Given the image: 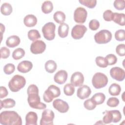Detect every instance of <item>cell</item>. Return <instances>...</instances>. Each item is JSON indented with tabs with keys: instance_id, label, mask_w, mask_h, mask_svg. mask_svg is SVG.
Wrapping results in <instances>:
<instances>
[{
	"instance_id": "cell-45",
	"label": "cell",
	"mask_w": 125,
	"mask_h": 125,
	"mask_svg": "<svg viewBox=\"0 0 125 125\" xmlns=\"http://www.w3.org/2000/svg\"><path fill=\"white\" fill-rule=\"evenodd\" d=\"M0 58L2 59H6L9 57L10 51V50L6 47H2L0 49Z\"/></svg>"
},
{
	"instance_id": "cell-11",
	"label": "cell",
	"mask_w": 125,
	"mask_h": 125,
	"mask_svg": "<svg viewBox=\"0 0 125 125\" xmlns=\"http://www.w3.org/2000/svg\"><path fill=\"white\" fill-rule=\"evenodd\" d=\"M46 44L42 40H37L33 42L30 46V51L34 54L42 53L46 49Z\"/></svg>"
},
{
	"instance_id": "cell-22",
	"label": "cell",
	"mask_w": 125,
	"mask_h": 125,
	"mask_svg": "<svg viewBox=\"0 0 125 125\" xmlns=\"http://www.w3.org/2000/svg\"><path fill=\"white\" fill-rule=\"evenodd\" d=\"M69 31V26L65 23H62L58 27L59 36L62 38H65L67 36Z\"/></svg>"
},
{
	"instance_id": "cell-33",
	"label": "cell",
	"mask_w": 125,
	"mask_h": 125,
	"mask_svg": "<svg viewBox=\"0 0 125 125\" xmlns=\"http://www.w3.org/2000/svg\"><path fill=\"white\" fill-rule=\"evenodd\" d=\"M95 62L97 65L100 67L105 68L107 66L108 64L105 58L102 56H98L95 59Z\"/></svg>"
},
{
	"instance_id": "cell-9",
	"label": "cell",
	"mask_w": 125,
	"mask_h": 125,
	"mask_svg": "<svg viewBox=\"0 0 125 125\" xmlns=\"http://www.w3.org/2000/svg\"><path fill=\"white\" fill-rule=\"evenodd\" d=\"M87 15L86 9L82 7L77 8L74 12V20L78 23H83L85 22Z\"/></svg>"
},
{
	"instance_id": "cell-47",
	"label": "cell",
	"mask_w": 125,
	"mask_h": 125,
	"mask_svg": "<svg viewBox=\"0 0 125 125\" xmlns=\"http://www.w3.org/2000/svg\"><path fill=\"white\" fill-rule=\"evenodd\" d=\"M8 94V90L4 86H1L0 87V98L2 99L6 97Z\"/></svg>"
},
{
	"instance_id": "cell-12",
	"label": "cell",
	"mask_w": 125,
	"mask_h": 125,
	"mask_svg": "<svg viewBox=\"0 0 125 125\" xmlns=\"http://www.w3.org/2000/svg\"><path fill=\"white\" fill-rule=\"evenodd\" d=\"M110 75L113 79L119 82L124 80L125 77V70L119 67H114L111 68Z\"/></svg>"
},
{
	"instance_id": "cell-27",
	"label": "cell",
	"mask_w": 125,
	"mask_h": 125,
	"mask_svg": "<svg viewBox=\"0 0 125 125\" xmlns=\"http://www.w3.org/2000/svg\"><path fill=\"white\" fill-rule=\"evenodd\" d=\"M42 11L44 14H49L51 13L53 9V3L51 1H45L42 5Z\"/></svg>"
},
{
	"instance_id": "cell-8",
	"label": "cell",
	"mask_w": 125,
	"mask_h": 125,
	"mask_svg": "<svg viewBox=\"0 0 125 125\" xmlns=\"http://www.w3.org/2000/svg\"><path fill=\"white\" fill-rule=\"evenodd\" d=\"M55 117L54 112L49 109H45L42 113V118L40 120V125H51L53 124Z\"/></svg>"
},
{
	"instance_id": "cell-29",
	"label": "cell",
	"mask_w": 125,
	"mask_h": 125,
	"mask_svg": "<svg viewBox=\"0 0 125 125\" xmlns=\"http://www.w3.org/2000/svg\"><path fill=\"white\" fill-rule=\"evenodd\" d=\"M12 7L11 5L7 2L2 3L0 7V12L4 16H8L12 12Z\"/></svg>"
},
{
	"instance_id": "cell-13",
	"label": "cell",
	"mask_w": 125,
	"mask_h": 125,
	"mask_svg": "<svg viewBox=\"0 0 125 125\" xmlns=\"http://www.w3.org/2000/svg\"><path fill=\"white\" fill-rule=\"evenodd\" d=\"M53 106L55 109L61 113H65L69 108L67 103L60 99H56L53 101Z\"/></svg>"
},
{
	"instance_id": "cell-38",
	"label": "cell",
	"mask_w": 125,
	"mask_h": 125,
	"mask_svg": "<svg viewBox=\"0 0 125 125\" xmlns=\"http://www.w3.org/2000/svg\"><path fill=\"white\" fill-rule=\"evenodd\" d=\"M105 59L106 60L108 65H112L115 64L117 62V58L116 56L112 54H109L106 56Z\"/></svg>"
},
{
	"instance_id": "cell-35",
	"label": "cell",
	"mask_w": 125,
	"mask_h": 125,
	"mask_svg": "<svg viewBox=\"0 0 125 125\" xmlns=\"http://www.w3.org/2000/svg\"><path fill=\"white\" fill-rule=\"evenodd\" d=\"M110 111L112 116V122L116 123L120 121L122 119V115L120 111L118 110H113Z\"/></svg>"
},
{
	"instance_id": "cell-1",
	"label": "cell",
	"mask_w": 125,
	"mask_h": 125,
	"mask_svg": "<svg viewBox=\"0 0 125 125\" xmlns=\"http://www.w3.org/2000/svg\"><path fill=\"white\" fill-rule=\"evenodd\" d=\"M28 94L27 102L29 106L34 109H44L46 107V105L41 102L40 97L39 95V89L35 84H30L27 88Z\"/></svg>"
},
{
	"instance_id": "cell-10",
	"label": "cell",
	"mask_w": 125,
	"mask_h": 125,
	"mask_svg": "<svg viewBox=\"0 0 125 125\" xmlns=\"http://www.w3.org/2000/svg\"><path fill=\"white\" fill-rule=\"evenodd\" d=\"M87 31V28L82 24L75 25L71 30V36L75 40H79L82 38Z\"/></svg>"
},
{
	"instance_id": "cell-6",
	"label": "cell",
	"mask_w": 125,
	"mask_h": 125,
	"mask_svg": "<svg viewBox=\"0 0 125 125\" xmlns=\"http://www.w3.org/2000/svg\"><path fill=\"white\" fill-rule=\"evenodd\" d=\"M112 39V34L108 30L99 31L94 35V40L98 44H105L109 42Z\"/></svg>"
},
{
	"instance_id": "cell-34",
	"label": "cell",
	"mask_w": 125,
	"mask_h": 125,
	"mask_svg": "<svg viewBox=\"0 0 125 125\" xmlns=\"http://www.w3.org/2000/svg\"><path fill=\"white\" fill-rule=\"evenodd\" d=\"M79 2L82 5H83L89 8H94L97 4L96 0H79Z\"/></svg>"
},
{
	"instance_id": "cell-42",
	"label": "cell",
	"mask_w": 125,
	"mask_h": 125,
	"mask_svg": "<svg viewBox=\"0 0 125 125\" xmlns=\"http://www.w3.org/2000/svg\"><path fill=\"white\" fill-rule=\"evenodd\" d=\"M114 7L118 10H123L125 7V1L124 0H115L113 3Z\"/></svg>"
},
{
	"instance_id": "cell-18",
	"label": "cell",
	"mask_w": 125,
	"mask_h": 125,
	"mask_svg": "<svg viewBox=\"0 0 125 125\" xmlns=\"http://www.w3.org/2000/svg\"><path fill=\"white\" fill-rule=\"evenodd\" d=\"M38 121V115L33 111L29 112L25 116L26 125H37Z\"/></svg>"
},
{
	"instance_id": "cell-40",
	"label": "cell",
	"mask_w": 125,
	"mask_h": 125,
	"mask_svg": "<svg viewBox=\"0 0 125 125\" xmlns=\"http://www.w3.org/2000/svg\"><path fill=\"white\" fill-rule=\"evenodd\" d=\"M103 122L104 124H110L112 122V116L110 110H106L105 111V114L103 117Z\"/></svg>"
},
{
	"instance_id": "cell-14",
	"label": "cell",
	"mask_w": 125,
	"mask_h": 125,
	"mask_svg": "<svg viewBox=\"0 0 125 125\" xmlns=\"http://www.w3.org/2000/svg\"><path fill=\"white\" fill-rule=\"evenodd\" d=\"M71 83L75 87L82 86L84 82V76L80 72H75L71 76Z\"/></svg>"
},
{
	"instance_id": "cell-20",
	"label": "cell",
	"mask_w": 125,
	"mask_h": 125,
	"mask_svg": "<svg viewBox=\"0 0 125 125\" xmlns=\"http://www.w3.org/2000/svg\"><path fill=\"white\" fill-rule=\"evenodd\" d=\"M24 25L28 27H33L37 23V19L35 16L32 14L26 15L23 20Z\"/></svg>"
},
{
	"instance_id": "cell-5",
	"label": "cell",
	"mask_w": 125,
	"mask_h": 125,
	"mask_svg": "<svg viewBox=\"0 0 125 125\" xmlns=\"http://www.w3.org/2000/svg\"><path fill=\"white\" fill-rule=\"evenodd\" d=\"M108 83L107 77L104 73L97 72L93 76L92 83L96 89H100L105 86Z\"/></svg>"
},
{
	"instance_id": "cell-48",
	"label": "cell",
	"mask_w": 125,
	"mask_h": 125,
	"mask_svg": "<svg viewBox=\"0 0 125 125\" xmlns=\"http://www.w3.org/2000/svg\"><path fill=\"white\" fill-rule=\"evenodd\" d=\"M0 31H1V35L2 36V34L5 31V26L2 23H0Z\"/></svg>"
},
{
	"instance_id": "cell-25",
	"label": "cell",
	"mask_w": 125,
	"mask_h": 125,
	"mask_svg": "<svg viewBox=\"0 0 125 125\" xmlns=\"http://www.w3.org/2000/svg\"><path fill=\"white\" fill-rule=\"evenodd\" d=\"M0 109L3 107L5 108H9L13 107L16 104V102L14 100L11 98L5 99L2 101H0Z\"/></svg>"
},
{
	"instance_id": "cell-2",
	"label": "cell",
	"mask_w": 125,
	"mask_h": 125,
	"mask_svg": "<svg viewBox=\"0 0 125 125\" xmlns=\"http://www.w3.org/2000/svg\"><path fill=\"white\" fill-rule=\"evenodd\" d=\"M0 123L3 125H21L22 120L15 111H4L0 114Z\"/></svg>"
},
{
	"instance_id": "cell-37",
	"label": "cell",
	"mask_w": 125,
	"mask_h": 125,
	"mask_svg": "<svg viewBox=\"0 0 125 125\" xmlns=\"http://www.w3.org/2000/svg\"><path fill=\"white\" fill-rule=\"evenodd\" d=\"M84 107L88 110H93L96 107V104L94 103L92 100L90 98L89 99L86 100L83 103Z\"/></svg>"
},
{
	"instance_id": "cell-26",
	"label": "cell",
	"mask_w": 125,
	"mask_h": 125,
	"mask_svg": "<svg viewBox=\"0 0 125 125\" xmlns=\"http://www.w3.org/2000/svg\"><path fill=\"white\" fill-rule=\"evenodd\" d=\"M121 91L120 85L116 83H113L110 85L108 88V92L112 96H118Z\"/></svg>"
},
{
	"instance_id": "cell-39",
	"label": "cell",
	"mask_w": 125,
	"mask_h": 125,
	"mask_svg": "<svg viewBox=\"0 0 125 125\" xmlns=\"http://www.w3.org/2000/svg\"><path fill=\"white\" fill-rule=\"evenodd\" d=\"M15 70V66L13 63H7L3 67V71L5 74L10 75L13 73Z\"/></svg>"
},
{
	"instance_id": "cell-28",
	"label": "cell",
	"mask_w": 125,
	"mask_h": 125,
	"mask_svg": "<svg viewBox=\"0 0 125 125\" xmlns=\"http://www.w3.org/2000/svg\"><path fill=\"white\" fill-rule=\"evenodd\" d=\"M65 14L61 11H56L53 15V19L54 21L58 23L62 24L64 23L65 20Z\"/></svg>"
},
{
	"instance_id": "cell-7",
	"label": "cell",
	"mask_w": 125,
	"mask_h": 125,
	"mask_svg": "<svg viewBox=\"0 0 125 125\" xmlns=\"http://www.w3.org/2000/svg\"><path fill=\"white\" fill-rule=\"evenodd\" d=\"M56 25L52 22L45 23L42 27V33L44 38L48 41L54 40L55 37Z\"/></svg>"
},
{
	"instance_id": "cell-19",
	"label": "cell",
	"mask_w": 125,
	"mask_h": 125,
	"mask_svg": "<svg viewBox=\"0 0 125 125\" xmlns=\"http://www.w3.org/2000/svg\"><path fill=\"white\" fill-rule=\"evenodd\" d=\"M20 38L16 35H12L9 37L6 41V45L8 47L14 48L17 46L20 43Z\"/></svg>"
},
{
	"instance_id": "cell-16",
	"label": "cell",
	"mask_w": 125,
	"mask_h": 125,
	"mask_svg": "<svg viewBox=\"0 0 125 125\" xmlns=\"http://www.w3.org/2000/svg\"><path fill=\"white\" fill-rule=\"evenodd\" d=\"M67 72L64 70H60L58 71L54 76V80L55 83L59 84H62L65 83L67 79Z\"/></svg>"
},
{
	"instance_id": "cell-44",
	"label": "cell",
	"mask_w": 125,
	"mask_h": 125,
	"mask_svg": "<svg viewBox=\"0 0 125 125\" xmlns=\"http://www.w3.org/2000/svg\"><path fill=\"white\" fill-rule=\"evenodd\" d=\"M116 52L120 56H125V44H120L116 48Z\"/></svg>"
},
{
	"instance_id": "cell-31",
	"label": "cell",
	"mask_w": 125,
	"mask_h": 125,
	"mask_svg": "<svg viewBox=\"0 0 125 125\" xmlns=\"http://www.w3.org/2000/svg\"><path fill=\"white\" fill-rule=\"evenodd\" d=\"M25 55V51L21 48H18L12 53V57L14 60H18L21 59Z\"/></svg>"
},
{
	"instance_id": "cell-41",
	"label": "cell",
	"mask_w": 125,
	"mask_h": 125,
	"mask_svg": "<svg viewBox=\"0 0 125 125\" xmlns=\"http://www.w3.org/2000/svg\"><path fill=\"white\" fill-rule=\"evenodd\" d=\"M106 104L110 107H115L117 106L119 104V100L117 98L110 97L108 99Z\"/></svg>"
},
{
	"instance_id": "cell-23",
	"label": "cell",
	"mask_w": 125,
	"mask_h": 125,
	"mask_svg": "<svg viewBox=\"0 0 125 125\" xmlns=\"http://www.w3.org/2000/svg\"><path fill=\"white\" fill-rule=\"evenodd\" d=\"M96 105L103 104L105 99V96L103 93L99 92L95 93L91 98Z\"/></svg>"
},
{
	"instance_id": "cell-43",
	"label": "cell",
	"mask_w": 125,
	"mask_h": 125,
	"mask_svg": "<svg viewBox=\"0 0 125 125\" xmlns=\"http://www.w3.org/2000/svg\"><path fill=\"white\" fill-rule=\"evenodd\" d=\"M99 27L100 22L98 20L96 19H93L90 21L89 23V27L91 30L95 31L97 30Z\"/></svg>"
},
{
	"instance_id": "cell-3",
	"label": "cell",
	"mask_w": 125,
	"mask_h": 125,
	"mask_svg": "<svg viewBox=\"0 0 125 125\" xmlns=\"http://www.w3.org/2000/svg\"><path fill=\"white\" fill-rule=\"evenodd\" d=\"M26 84V80L24 77L16 75L14 76L8 83V87L10 90L16 92L22 88Z\"/></svg>"
},
{
	"instance_id": "cell-24",
	"label": "cell",
	"mask_w": 125,
	"mask_h": 125,
	"mask_svg": "<svg viewBox=\"0 0 125 125\" xmlns=\"http://www.w3.org/2000/svg\"><path fill=\"white\" fill-rule=\"evenodd\" d=\"M44 67L45 70L47 72L49 73H53L56 71L57 68V65L54 61L48 60L45 62Z\"/></svg>"
},
{
	"instance_id": "cell-32",
	"label": "cell",
	"mask_w": 125,
	"mask_h": 125,
	"mask_svg": "<svg viewBox=\"0 0 125 125\" xmlns=\"http://www.w3.org/2000/svg\"><path fill=\"white\" fill-rule=\"evenodd\" d=\"M75 92L74 86L71 83H67L64 86L63 92L66 96H72Z\"/></svg>"
},
{
	"instance_id": "cell-36",
	"label": "cell",
	"mask_w": 125,
	"mask_h": 125,
	"mask_svg": "<svg viewBox=\"0 0 125 125\" xmlns=\"http://www.w3.org/2000/svg\"><path fill=\"white\" fill-rule=\"evenodd\" d=\"M115 39L120 42L124 41L125 40V31L124 29H119L115 33Z\"/></svg>"
},
{
	"instance_id": "cell-30",
	"label": "cell",
	"mask_w": 125,
	"mask_h": 125,
	"mask_svg": "<svg viewBox=\"0 0 125 125\" xmlns=\"http://www.w3.org/2000/svg\"><path fill=\"white\" fill-rule=\"evenodd\" d=\"M28 39L32 41H35L37 40L40 39L41 36V35L38 31V30L36 29H31L28 32Z\"/></svg>"
},
{
	"instance_id": "cell-15",
	"label": "cell",
	"mask_w": 125,
	"mask_h": 125,
	"mask_svg": "<svg viewBox=\"0 0 125 125\" xmlns=\"http://www.w3.org/2000/svg\"><path fill=\"white\" fill-rule=\"evenodd\" d=\"M91 93V90L88 86L82 85L77 89V96L80 99L83 100L89 97Z\"/></svg>"
},
{
	"instance_id": "cell-46",
	"label": "cell",
	"mask_w": 125,
	"mask_h": 125,
	"mask_svg": "<svg viewBox=\"0 0 125 125\" xmlns=\"http://www.w3.org/2000/svg\"><path fill=\"white\" fill-rule=\"evenodd\" d=\"M113 13L111 10H106L103 13V18L107 21H112Z\"/></svg>"
},
{
	"instance_id": "cell-17",
	"label": "cell",
	"mask_w": 125,
	"mask_h": 125,
	"mask_svg": "<svg viewBox=\"0 0 125 125\" xmlns=\"http://www.w3.org/2000/svg\"><path fill=\"white\" fill-rule=\"evenodd\" d=\"M33 67V64L30 61H23L20 62L17 66L18 70L23 73L29 72Z\"/></svg>"
},
{
	"instance_id": "cell-4",
	"label": "cell",
	"mask_w": 125,
	"mask_h": 125,
	"mask_svg": "<svg viewBox=\"0 0 125 125\" xmlns=\"http://www.w3.org/2000/svg\"><path fill=\"white\" fill-rule=\"evenodd\" d=\"M61 95V90L59 87L55 85L52 84L49 86L44 91L43 95V99L46 103H50L54 98L58 97Z\"/></svg>"
},
{
	"instance_id": "cell-21",
	"label": "cell",
	"mask_w": 125,
	"mask_h": 125,
	"mask_svg": "<svg viewBox=\"0 0 125 125\" xmlns=\"http://www.w3.org/2000/svg\"><path fill=\"white\" fill-rule=\"evenodd\" d=\"M125 15L124 13H113L112 21L121 26L125 25Z\"/></svg>"
}]
</instances>
